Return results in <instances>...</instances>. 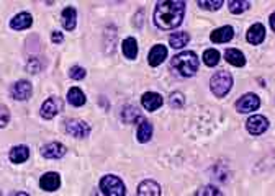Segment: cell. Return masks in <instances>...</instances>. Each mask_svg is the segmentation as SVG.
I'll return each instance as SVG.
<instances>
[{"instance_id": "26", "label": "cell", "mask_w": 275, "mask_h": 196, "mask_svg": "<svg viewBox=\"0 0 275 196\" xmlns=\"http://www.w3.org/2000/svg\"><path fill=\"white\" fill-rule=\"evenodd\" d=\"M121 116H123V120L127 121V123H135V121L141 120L138 108L131 106V105H128V106H124V108H123V113H121Z\"/></svg>"}, {"instance_id": "8", "label": "cell", "mask_w": 275, "mask_h": 196, "mask_svg": "<svg viewBox=\"0 0 275 196\" xmlns=\"http://www.w3.org/2000/svg\"><path fill=\"white\" fill-rule=\"evenodd\" d=\"M246 128L253 136H261L269 129V120L262 115H254L246 121Z\"/></svg>"}, {"instance_id": "12", "label": "cell", "mask_w": 275, "mask_h": 196, "mask_svg": "<svg viewBox=\"0 0 275 196\" xmlns=\"http://www.w3.org/2000/svg\"><path fill=\"white\" fill-rule=\"evenodd\" d=\"M66 152H67L66 146L61 143H49L41 147V155L44 159H61Z\"/></svg>"}, {"instance_id": "33", "label": "cell", "mask_w": 275, "mask_h": 196, "mask_svg": "<svg viewBox=\"0 0 275 196\" xmlns=\"http://www.w3.org/2000/svg\"><path fill=\"white\" fill-rule=\"evenodd\" d=\"M51 39H53L54 44H61L62 41H64V36H62V33H59V31H53Z\"/></svg>"}, {"instance_id": "6", "label": "cell", "mask_w": 275, "mask_h": 196, "mask_svg": "<svg viewBox=\"0 0 275 196\" xmlns=\"http://www.w3.org/2000/svg\"><path fill=\"white\" fill-rule=\"evenodd\" d=\"M261 106V98L256 93H246L238 101H236V109L238 113H253Z\"/></svg>"}, {"instance_id": "35", "label": "cell", "mask_w": 275, "mask_h": 196, "mask_svg": "<svg viewBox=\"0 0 275 196\" xmlns=\"http://www.w3.org/2000/svg\"><path fill=\"white\" fill-rule=\"evenodd\" d=\"M10 196H30V194L25 193V191H15V193H12Z\"/></svg>"}, {"instance_id": "18", "label": "cell", "mask_w": 275, "mask_h": 196, "mask_svg": "<svg viewBox=\"0 0 275 196\" xmlns=\"http://www.w3.org/2000/svg\"><path fill=\"white\" fill-rule=\"evenodd\" d=\"M61 20H62V26L67 31H72L77 23V12L74 7H66L61 13Z\"/></svg>"}, {"instance_id": "22", "label": "cell", "mask_w": 275, "mask_h": 196, "mask_svg": "<svg viewBox=\"0 0 275 196\" xmlns=\"http://www.w3.org/2000/svg\"><path fill=\"white\" fill-rule=\"evenodd\" d=\"M224 58H226V61L230 62L231 66H234V67H242V66L246 64L244 54H242L239 49H234V48L226 49V51H224Z\"/></svg>"}, {"instance_id": "34", "label": "cell", "mask_w": 275, "mask_h": 196, "mask_svg": "<svg viewBox=\"0 0 275 196\" xmlns=\"http://www.w3.org/2000/svg\"><path fill=\"white\" fill-rule=\"evenodd\" d=\"M270 28L273 30V33H275V12L270 15Z\"/></svg>"}, {"instance_id": "23", "label": "cell", "mask_w": 275, "mask_h": 196, "mask_svg": "<svg viewBox=\"0 0 275 196\" xmlns=\"http://www.w3.org/2000/svg\"><path fill=\"white\" fill-rule=\"evenodd\" d=\"M121 51L124 54V58L133 61V59H136L138 56V43H136V39L135 38H127L123 41V46H121Z\"/></svg>"}, {"instance_id": "36", "label": "cell", "mask_w": 275, "mask_h": 196, "mask_svg": "<svg viewBox=\"0 0 275 196\" xmlns=\"http://www.w3.org/2000/svg\"><path fill=\"white\" fill-rule=\"evenodd\" d=\"M0 196H2V194H0Z\"/></svg>"}, {"instance_id": "13", "label": "cell", "mask_w": 275, "mask_h": 196, "mask_svg": "<svg viewBox=\"0 0 275 196\" xmlns=\"http://www.w3.org/2000/svg\"><path fill=\"white\" fill-rule=\"evenodd\" d=\"M234 38V28L233 26H219L216 28L213 33L210 35V39H211V43H218V44H221V43H230L231 39Z\"/></svg>"}, {"instance_id": "7", "label": "cell", "mask_w": 275, "mask_h": 196, "mask_svg": "<svg viewBox=\"0 0 275 196\" xmlns=\"http://www.w3.org/2000/svg\"><path fill=\"white\" fill-rule=\"evenodd\" d=\"M66 131L67 134H70L72 137L84 139V137H89L90 134V124L82 120H69L66 121Z\"/></svg>"}, {"instance_id": "19", "label": "cell", "mask_w": 275, "mask_h": 196, "mask_svg": "<svg viewBox=\"0 0 275 196\" xmlns=\"http://www.w3.org/2000/svg\"><path fill=\"white\" fill-rule=\"evenodd\" d=\"M30 157V149L27 146H15L9 154V159L13 163H23L27 162Z\"/></svg>"}, {"instance_id": "4", "label": "cell", "mask_w": 275, "mask_h": 196, "mask_svg": "<svg viewBox=\"0 0 275 196\" xmlns=\"http://www.w3.org/2000/svg\"><path fill=\"white\" fill-rule=\"evenodd\" d=\"M100 190L105 196H127V188L116 175H105L100 180Z\"/></svg>"}, {"instance_id": "1", "label": "cell", "mask_w": 275, "mask_h": 196, "mask_svg": "<svg viewBox=\"0 0 275 196\" xmlns=\"http://www.w3.org/2000/svg\"><path fill=\"white\" fill-rule=\"evenodd\" d=\"M185 4L177 0H166L159 2L154 10V23L161 30H174L184 20Z\"/></svg>"}, {"instance_id": "14", "label": "cell", "mask_w": 275, "mask_h": 196, "mask_svg": "<svg viewBox=\"0 0 275 196\" xmlns=\"http://www.w3.org/2000/svg\"><path fill=\"white\" fill-rule=\"evenodd\" d=\"M162 97L156 92H146L143 97H141V105H143L147 111H156L162 106Z\"/></svg>"}, {"instance_id": "2", "label": "cell", "mask_w": 275, "mask_h": 196, "mask_svg": "<svg viewBox=\"0 0 275 196\" xmlns=\"http://www.w3.org/2000/svg\"><path fill=\"white\" fill-rule=\"evenodd\" d=\"M170 67L182 77H193L198 70V58L192 51H184L172 58Z\"/></svg>"}, {"instance_id": "9", "label": "cell", "mask_w": 275, "mask_h": 196, "mask_svg": "<svg viewBox=\"0 0 275 196\" xmlns=\"http://www.w3.org/2000/svg\"><path fill=\"white\" fill-rule=\"evenodd\" d=\"M10 93L15 100L25 101L31 97V93H33V85H31L28 80H18L12 85Z\"/></svg>"}, {"instance_id": "3", "label": "cell", "mask_w": 275, "mask_h": 196, "mask_svg": "<svg viewBox=\"0 0 275 196\" xmlns=\"http://www.w3.org/2000/svg\"><path fill=\"white\" fill-rule=\"evenodd\" d=\"M210 89L216 98L226 97L228 93H230V90L233 89V75L230 72H226V70H219V72H216L211 77Z\"/></svg>"}, {"instance_id": "29", "label": "cell", "mask_w": 275, "mask_h": 196, "mask_svg": "<svg viewBox=\"0 0 275 196\" xmlns=\"http://www.w3.org/2000/svg\"><path fill=\"white\" fill-rule=\"evenodd\" d=\"M10 123V109L0 103V129L5 128Z\"/></svg>"}, {"instance_id": "20", "label": "cell", "mask_w": 275, "mask_h": 196, "mask_svg": "<svg viewBox=\"0 0 275 196\" xmlns=\"http://www.w3.org/2000/svg\"><path fill=\"white\" fill-rule=\"evenodd\" d=\"M188 41H190V35L185 33V31H177V33H172L170 38H169L170 48H174V49L185 48V46L188 44Z\"/></svg>"}, {"instance_id": "27", "label": "cell", "mask_w": 275, "mask_h": 196, "mask_svg": "<svg viewBox=\"0 0 275 196\" xmlns=\"http://www.w3.org/2000/svg\"><path fill=\"white\" fill-rule=\"evenodd\" d=\"M219 52L216 49H207L203 52V62L208 66V67H215L218 62H219Z\"/></svg>"}, {"instance_id": "25", "label": "cell", "mask_w": 275, "mask_h": 196, "mask_svg": "<svg viewBox=\"0 0 275 196\" xmlns=\"http://www.w3.org/2000/svg\"><path fill=\"white\" fill-rule=\"evenodd\" d=\"M249 2H242V0H231V2H228V9H230L231 13L234 15H241L242 12H246L249 9Z\"/></svg>"}, {"instance_id": "10", "label": "cell", "mask_w": 275, "mask_h": 196, "mask_svg": "<svg viewBox=\"0 0 275 196\" xmlns=\"http://www.w3.org/2000/svg\"><path fill=\"white\" fill-rule=\"evenodd\" d=\"M39 186H41V190H44V191H56L61 186L59 174H56V172H48V174H44L41 178H39Z\"/></svg>"}, {"instance_id": "28", "label": "cell", "mask_w": 275, "mask_h": 196, "mask_svg": "<svg viewBox=\"0 0 275 196\" xmlns=\"http://www.w3.org/2000/svg\"><path fill=\"white\" fill-rule=\"evenodd\" d=\"M196 196H223V193L213 185H205L196 191Z\"/></svg>"}, {"instance_id": "30", "label": "cell", "mask_w": 275, "mask_h": 196, "mask_svg": "<svg viewBox=\"0 0 275 196\" xmlns=\"http://www.w3.org/2000/svg\"><path fill=\"white\" fill-rule=\"evenodd\" d=\"M169 103L172 108H182L184 105V95L180 92H174L169 98Z\"/></svg>"}, {"instance_id": "11", "label": "cell", "mask_w": 275, "mask_h": 196, "mask_svg": "<svg viewBox=\"0 0 275 196\" xmlns=\"http://www.w3.org/2000/svg\"><path fill=\"white\" fill-rule=\"evenodd\" d=\"M167 58V48L164 44H156L153 46V49L149 51L147 54V62H149V66L151 67H157V66H161L164 59Z\"/></svg>"}, {"instance_id": "16", "label": "cell", "mask_w": 275, "mask_h": 196, "mask_svg": "<svg viewBox=\"0 0 275 196\" xmlns=\"http://www.w3.org/2000/svg\"><path fill=\"white\" fill-rule=\"evenodd\" d=\"M136 196H161V186L154 180H144L139 183Z\"/></svg>"}, {"instance_id": "31", "label": "cell", "mask_w": 275, "mask_h": 196, "mask_svg": "<svg viewBox=\"0 0 275 196\" xmlns=\"http://www.w3.org/2000/svg\"><path fill=\"white\" fill-rule=\"evenodd\" d=\"M198 5L202 7V9H205V10H218L219 7L223 5L221 0H211V2H207V0H200Z\"/></svg>"}, {"instance_id": "15", "label": "cell", "mask_w": 275, "mask_h": 196, "mask_svg": "<svg viewBox=\"0 0 275 196\" xmlns=\"http://www.w3.org/2000/svg\"><path fill=\"white\" fill-rule=\"evenodd\" d=\"M246 38H247V41L251 44H254V46L261 44L264 41V38H265V28H264L262 23H254V25L247 30Z\"/></svg>"}, {"instance_id": "17", "label": "cell", "mask_w": 275, "mask_h": 196, "mask_svg": "<svg viewBox=\"0 0 275 196\" xmlns=\"http://www.w3.org/2000/svg\"><path fill=\"white\" fill-rule=\"evenodd\" d=\"M31 25H33V17L28 13V12H21L18 15H15V17L10 20V26L13 30H28Z\"/></svg>"}, {"instance_id": "21", "label": "cell", "mask_w": 275, "mask_h": 196, "mask_svg": "<svg viewBox=\"0 0 275 196\" xmlns=\"http://www.w3.org/2000/svg\"><path fill=\"white\" fill-rule=\"evenodd\" d=\"M151 137H153V124L147 120H144V118H141L138 126V141L144 144L147 141H151Z\"/></svg>"}, {"instance_id": "5", "label": "cell", "mask_w": 275, "mask_h": 196, "mask_svg": "<svg viewBox=\"0 0 275 196\" xmlns=\"http://www.w3.org/2000/svg\"><path fill=\"white\" fill-rule=\"evenodd\" d=\"M64 109V101L58 97H49L48 100L41 105V109H39V115L44 120H53L58 113H61Z\"/></svg>"}, {"instance_id": "24", "label": "cell", "mask_w": 275, "mask_h": 196, "mask_svg": "<svg viewBox=\"0 0 275 196\" xmlns=\"http://www.w3.org/2000/svg\"><path fill=\"white\" fill-rule=\"evenodd\" d=\"M67 100H69V103L72 105V106H82L85 105V95H84V92L79 89V87H72L69 92H67Z\"/></svg>"}, {"instance_id": "32", "label": "cell", "mask_w": 275, "mask_h": 196, "mask_svg": "<svg viewBox=\"0 0 275 196\" xmlns=\"http://www.w3.org/2000/svg\"><path fill=\"white\" fill-rule=\"evenodd\" d=\"M85 69L84 67H81V66H74L72 69H70V72H69V75H70V78H74V80H82V78L85 77Z\"/></svg>"}]
</instances>
